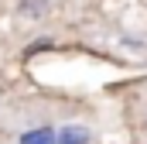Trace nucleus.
Listing matches in <instances>:
<instances>
[{
  "label": "nucleus",
  "instance_id": "f257e3e1",
  "mask_svg": "<svg viewBox=\"0 0 147 144\" xmlns=\"http://www.w3.org/2000/svg\"><path fill=\"white\" fill-rule=\"evenodd\" d=\"M92 130L86 124H65L62 130H55V144H89Z\"/></svg>",
  "mask_w": 147,
  "mask_h": 144
},
{
  "label": "nucleus",
  "instance_id": "f03ea898",
  "mask_svg": "<svg viewBox=\"0 0 147 144\" xmlns=\"http://www.w3.org/2000/svg\"><path fill=\"white\" fill-rule=\"evenodd\" d=\"M17 144H55V127H34V130H24L21 137H17Z\"/></svg>",
  "mask_w": 147,
  "mask_h": 144
}]
</instances>
